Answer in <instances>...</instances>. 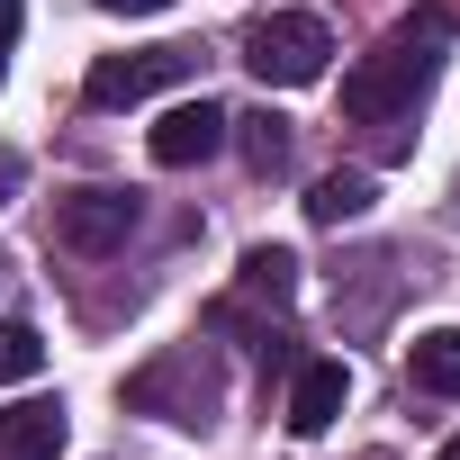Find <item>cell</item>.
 Here are the masks:
<instances>
[{
	"label": "cell",
	"instance_id": "obj_1",
	"mask_svg": "<svg viewBox=\"0 0 460 460\" xmlns=\"http://www.w3.org/2000/svg\"><path fill=\"white\" fill-rule=\"evenodd\" d=\"M442 46H451V19H442V10L397 19V28L379 37V55H361V64L343 73V118L388 127V154H397V145H406L397 127L415 118V100H424V91H433V73H442Z\"/></svg>",
	"mask_w": 460,
	"mask_h": 460
},
{
	"label": "cell",
	"instance_id": "obj_2",
	"mask_svg": "<svg viewBox=\"0 0 460 460\" xmlns=\"http://www.w3.org/2000/svg\"><path fill=\"white\" fill-rule=\"evenodd\" d=\"M127 406H136V415H163V424L208 433V424H217V406H226V370H217V352H208V343H172V352H154V361L127 379Z\"/></svg>",
	"mask_w": 460,
	"mask_h": 460
},
{
	"label": "cell",
	"instance_id": "obj_3",
	"mask_svg": "<svg viewBox=\"0 0 460 460\" xmlns=\"http://www.w3.org/2000/svg\"><path fill=\"white\" fill-rule=\"evenodd\" d=\"M325 55H334V37H325V19H307V10H280V19H253V28H244V73H253L262 91H307V82H325Z\"/></svg>",
	"mask_w": 460,
	"mask_h": 460
},
{
	"label": "cell",
	"instance_id": "obj_4",
	"mask_svg": "<svg viewBox=\"0 0 460 460\" xmlns=\"http://www.w3.org/2000/svg\"><path fill=\"white\" fill-rule=\"evenodd\" d=\"M136 217H145L136 190H73V199H55V244L100 262V253H118L136 235Z\"/></svg>",
	"mask_w": 460,
	"mask_h": 460
},
{
	"label": "cell",
	"instance_id": "obj_5",
	"mask_svg": "<svg viewBox=\"0 0 460 460\" xmlns=\"http://www.w3.org/2000/svg\"><path fill=\"white\" fill-rule=\"evenodd\" d=\"M190 73V46H136V55H100L91 64V82H82V100L91 109H136V100H154L163 82H181Z\"/></svg>",
	"mask_w": 460,
	"mask_h": 460
},
{
	"label": "cell",
	"instance_id": "obj_6",
	"mask_svg": "<svg viewBox=\"0 0 460 460\" xmlns=\"http://www.w3.org/2000/svg\"><path fill=\"white\" fill-rule=\"evenodd\" d=\"M226 118L217 100H181V109H163V127H154V163L163 172H190V163H208V154H226Z\"/></svg>",
	"mask_w": 460,
	"mask_h": 460
},
{
	"label": "cell",
	"instance_id": "obj_7",
	"mask_svg": "<svg viewBox=\"0 0 460 460\" xmlns=\"http://www.w3.org/2000/svg\"><path fill=\"white\" fill-rule=\"evenodd\" d=\"M343 397H352V370H343L334 352L298 361V379H289V433H298V442H325L334 415H343Z\"/></svg>",
	"mask_w": 460,
	"mask_h": 460
},
{
	"label": "cell",
	"instance_id": "obj_8",
	"mask_svg": "<svg viewBox=\"0 0 460 460\" xmlns=\"http://www.w3.org/2000/svg\"><path fill=\"white\" fill-rule=\"evenodd\" d=\"M64 397H19V406H0V460H55L64 451Z\"/></svg>",
	"mask_w": 460,
	"mask_h": 460
},
{
	"label": "cell",
	"instance_id": "obj_9",
	"mask_svg": "<svg viewBox=\"0 0 460 460\" xmlns=\"http://www.w3.org/2000/svg\"><path fill=\"white\" fill-rule=\"evenodd\" d=\"M235 298H271V307H289V298H298V253H289V244H253L244 271H235Z\"/></svg>",
	"mask_w": 460,
	"mask_h": 460
},
{
	"label": "cell",
	"instance_id": "obj_10",
	"mask_svg": "<svg viewBox=\"0 0 460 460\" xmlns=\"http://www.w3.org/2000/svg\"><path fill=\"white\" fill-rule=\"evenodd\" d=\"M307 217H316V226H352V217H370V172H325V181L307 190Z\"/></svg>",
	"mask_w": 460,
	"mask_h": 460
},
{
	"label": "cell",
	"instance_id": "obj_11",
	"mask_svg": "<svg viewBox=\"0 0 460 460\" xmlns=\"http://www.w3.org/2000/svg\"><path fill=\"white\" fill-rule=\"evenodd\" d=\"M415 388H433V397H460V325H433V334H415Z\"/></svg>",
	"mask_w": 460,
	"mask_h": 460
},
{
	"label": "cell",
	"instance_id": "obj_12",
	"mask_svg": "<svg viewBox=\"0 0 460 460\" xmlns=\"http://www.w3.org/2000/svg\"><path fill=\"white\" fill-rule=\"evenodd\" d=\"M226 136L244 145V163H253V172H280V163H289V118H271V109H253V118H235V127H226Z\"/></svg>",
	"mask_w": 460,
	"mask_h": 460
},
{
	"label": "cell",
	"instance_id": "obj_13",
	"mask_svg": "<svg viewBox=\"0 0 460 460\" xmlns=\"http://www.w3.org/2000/svg\"><path fill=\"white\" fill-rule=\"evenodd\" d=\"M37 361H46V343H37V325H0V388H10V379H37Z\"/></svg>",
	"mask_w": 460,
	"mask_h": 460
},
{
	"label": "cell",
	"instance_id": "obj_14",
	"mask_svg": "<svg viewBox=\"0 0 460 460\" xmlns=\"http://www.w3.org/2000/svg\"><path fill=\"white\" fill-rule=\"evenodd\" d=\"M19 181H28V163H19V154H0V208L19 199Z\"/></svg>",
	"mask_w": 460,
	"mask_h": 460
},
{
	"label": "cell",
	"instance_id": "obj_15",
	"mask_svg": "<svg viewBox=\"0 0 460 460\" xmlns=\"http://www.w3.org/2000/svg\"><path fill=\"white\" fill-rule=\"evenodd\" d=\"M10 37H19V0H0V73H10Z\"/></svg>",
	"mask_w": 460,
	"mask_h": 460
},
{
	"label": "cell",
	"instance_id": "obj_16",
	"mask_svg": "<svg viewBox=\"0 0 460 460\" xmlns=\"http://www.w3.org/2000/svg\"><path fill=\"white\" fill-rule=\"evenodd\" d=\"M100 10H118V19H154V10H172V0H100Z\"/></svg>",
	"mask_w": 460,
	"mask_h": 460
},
{
	"label": "cell",
	"instance_id": "obj_17",
	"mask_svg": "<svg viewBox=\"0 0 460 460\" xmlns=\"http://www.w3.org/2000/svg\"><path fill=\"white\" fill-rule=\"evenodd\" d=\"M433 460H460V433H451V442H442V451H433Z\"/></svg>",
	"mask_w": 460,
	"mask_h": 460
}]
</instances>
